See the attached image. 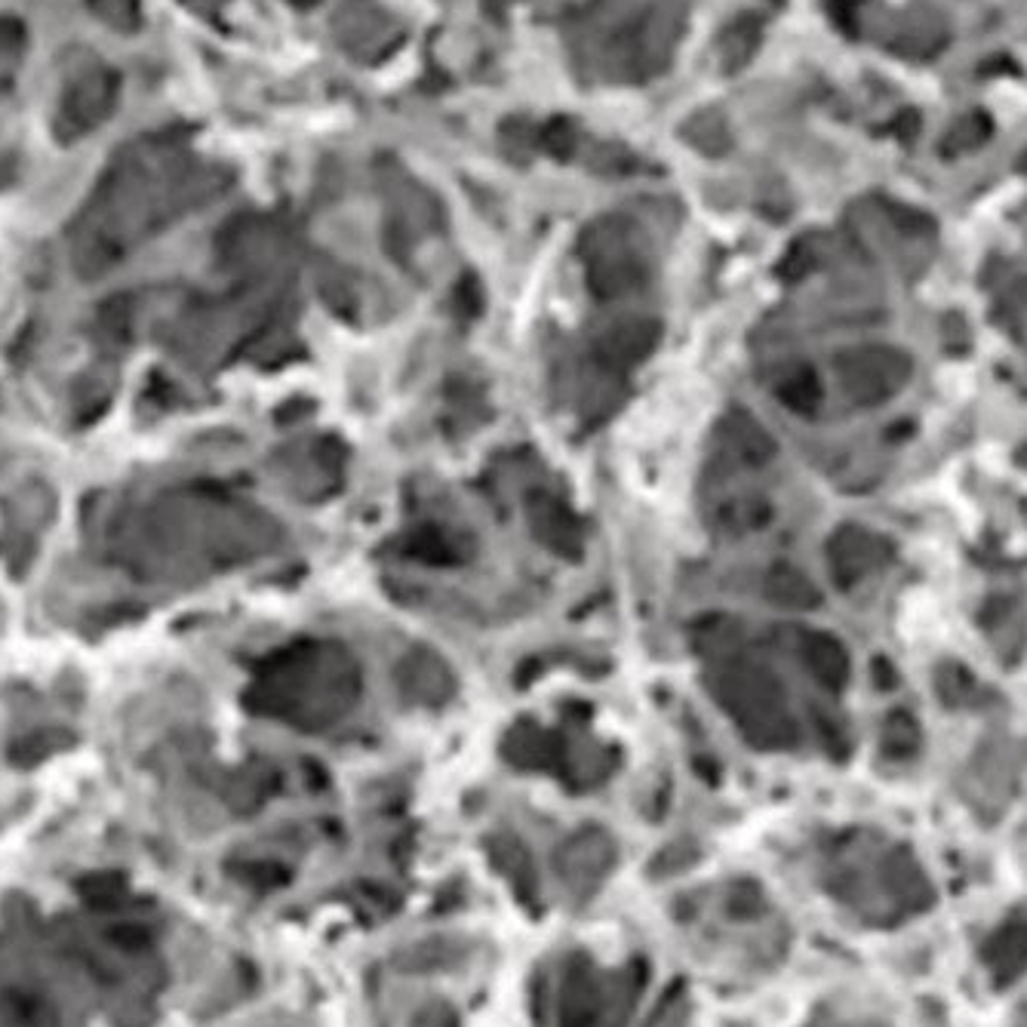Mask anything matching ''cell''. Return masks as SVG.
<instances>
[{
	"mask_svg": "<svg viewBox=\"0 0 1027 1027\" xmlns=\"http://www.w3.org/2000/svg\"><path fill=\"white\" fill-rule=\"evenodd\" d=\"M80 892H84V899L90 901V904H111V901L124 892V887H120L117 880H102V877H99V880L84 883Z\"/></svg>",
	"mask_w": 1027,
	"mask_h": 1027,
	"instance_id": "cell-1",
	"label": "cell"
},
{
	"mask_svg": "<svg viewBox=\"0 0 1027 1027\" xmlns=\"http://www.w3.org/2000/svg\"><path fill=\"white\" fill-rule=\"evenodd\" d=\"M111 938H115L117 945H124V948H139V945L148 941L145 929H139V926H115Z\"/></svg>",
	"mask_w": 1027,
	"mask_h": 1027,
	"instance_id": "cell-2",
	"label": "cell"
}]
</instances>
